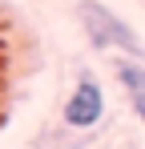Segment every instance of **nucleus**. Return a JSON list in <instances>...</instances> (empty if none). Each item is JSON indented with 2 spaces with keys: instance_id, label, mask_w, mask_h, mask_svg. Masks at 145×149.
Instances as JSON below:
<instances>
[{
  "instance_id": "nucleus-1",
  "label": "nucleus",
  "mask_w": 145,
  "mask_h": 149,
  "mask_svg": "<svg viewBox=\"0 0 145 149\" xmlns=\"http://www.w3.org/2000/svg\"><path fill=\"white\" fill-rule=\"evenodd\" d=\"M77 16H81V24H85V32H89V40L97 49L125 52L129 61H145V45L137 40V32L121 20L113 8H105L101 0H81L77 4Z\"/></svg>"
},
{
  "instance_id": "nucleus-2",
  "label": "nucleus",
  "mask_w": 145,
  "mask_h": 149,
  "mask_svg": "<svg viewBox=\"0 0 145 149\" xmlns=\"http://www.w3.org/2000/svg\"><path fill=\"white\" fill-rule=\"evenodd\" d=\"M61 117H65L69 129H93V125L105 117V89L97 85L93 77H81V81L72 85V93L65 97Z\"/></svg>"
},
{
  "instance_id": "nucleus-3",
  "label": "nucleus",
  "mask_w": 145,
  "mask_h": 149,
  "mask_svg": "<svg viewBox=\"0 0 145 149\" xmlns=\"http://www.w3.org/2000/svg\"><path fill=\"white\" fill-rule=\"evenodd\" d=\"M117 81L129 89V97H141L145 93V61H117Z\"/></svg>"
}]
</instances>
